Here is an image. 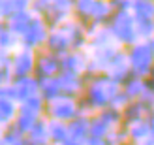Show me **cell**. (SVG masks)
Wrapping results in <instances>:
<instances>
[{
  "instance_id": "cell-1",
  "label": "cell",
  "mask_w": 154,
  "mask_h": 145,
  "mask_svg": "<svg viewBox=\"0 0 154 145\" xmlns=\"http://www.w3.org/2000/svg\"><path fill=\"white\" fill-rule=\"evenodd\" d=\"M34 64H36V57L30 49H23L19 53H15V57L11 58V75L13 79H21V77H28L34 72Z\"/></svg>"
},
{
  "instance_id": "cell-3",
  "label": "cell",
  "mask_w": 154,
  "mask_h": 145,
  "mask_svg": "<svg viewBox=\"0 0 154 145\" xmlns=\"http://www.w3.org/2000/svg\"><path fill=\"white\" fill-rule=\"evenodd\" d=\"M15 117H17L15 102L10 96H0V126L11 125V121H15Z\"/></svg>"
},
{
  "instance_id": "cell-4",
  "label": "cell",
  "mask_w": 154,
  "mask_h": 145,
  "mask_svg": "<svg viewBox=\"0 0 154 145\" xmlns=\"http://www.w3.org/2000/svg\"><path fill=\"white\" fill-rule=\"evenodd\" d=\"M13 42H15V34L8 27V23H0V49L4 51L8 47H11Z\"/></svg>"
},
{
  "instance_id": "cell-2",
  "label": "cell",
  "mask_w": 154,
  "mask_h": 145,
  "mask_svg": "<svg viewBox=\"0 0 154 145\" xmlns=\"http://www.w3.org/2000/svg\"><path fill=\"white\" fill-rule=\"evenodd\" d=\"M23 40V45H25V49H38L42 43L47 42V28H45V25L40 21V19H34L32 23H30V27L25 34L21 36Z\"/></svg>"
},
{
  "instance_id": "cell-5",
  "label": "cell",
  "mask_w": 154,
  "mask_h": 145,
  "mask_svg": "<svg viewBox=\"0 0 154 145\" xmlns=\"http://www.w3.org/2000/svg\"><path fill=\"white\" fill-rule=\"evenodd\" d=\"M13 145H30V143H28V140H26V138H23V140H19V141H15Z\"/></svg>"
}]
</instances>
